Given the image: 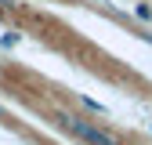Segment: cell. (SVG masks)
Here are the masks:
<instances>
[{
	"label": "cell",
	"mask_w": 152,
	"mask_h": 145,
	"mask_svg": "<svg viewBox=\"0 0 152 145\" xmlns=\"http://www.w3.org/2000/svg\"><path fill=\"white\" fill-rule=\"evenodd\" d=\"M51 120H54V127H58V131H65L69 138L83 141V145H120V138H112L109 131H102L98 123H91V120H83V116H72V113H54Z\"/></svg>",
	"instance_id": "cell-1"
},
{
	"label": "cell",
	"mask_w": 152,
	"mask_h": 145,
	"mask_svg": "<svg viewBox=\"0 0 152 145\" xmlns=\"http://www.w3.org/2000/svg\"><path fill=\"white\" fill-rule=\"evenodd\" d=\"M80 105H83V109H91L94 116H105V105H102V102H94V98H80Z\"/></svg>",
	"instance_id": "cell-2"
}]
</instances>
